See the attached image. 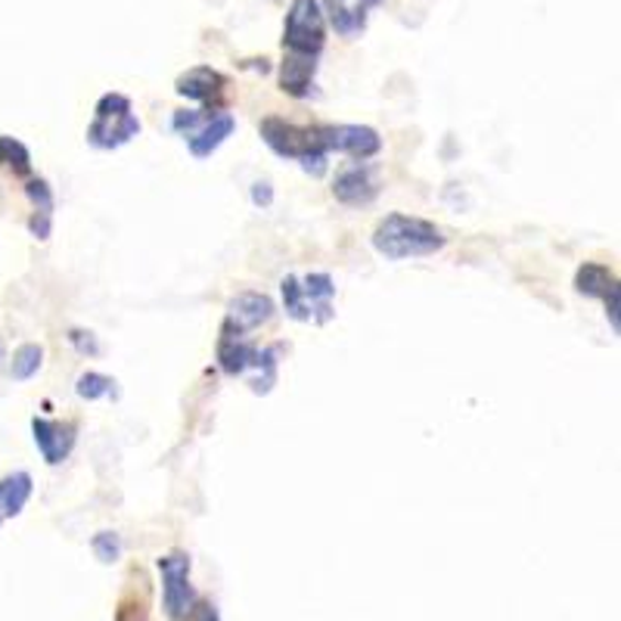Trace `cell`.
Here are the masks:
<instances>
[{
	"instance_id": "obj_1",
	"label": "cell",
	"mask_w": 621,
	"mask_h": 621,
	"mask_svg": "<svg viewBox=\"0 0 621 621\" xmlns=\"http://www.w3.org/2000/svg\"><path fill=\"white\" fill-rule=\"evenodd\" d=\"M445 246L448 237L442 233V227L414 215H385L373 230V249L389 261L429 259Z\"/></svg>"
},
{
	"instance_id": "obj_2",
	"label": "cell",
	"mask_w": 621,
	"mask_h": 621,
	"mask_svg": "<svg viewBox=\"0 0 621 621\" xmlns=\"http://www.w3.org/2000/svg\"><path fill=\"white\" fill-rule=\"evenodd\" d=\"M261 140L283 159H295L305 172L314 177L327 172V143H324V128L320 124H293L286 119H271L261 121Z\"/></svg>"
},
{
	"instance_id": "obj_3",
	"label": "cell",
	"mask_w": 621,
	"mask_h": 621,
	"mask_svg": "<svg viewBox=\"0 0 621 621\" xmlns=\"http://www.w3.org/2000/svg\"><path fill=\"white\" fill-rule=\"evenodd\" d=\"M283 293V308L298 324H327L333 320V276L329 274H308V276H286L280 283Z\"/></svg>"
},
{
	"instance_id": "obj_4",
	"label": "cell",
	"mask_w": 621,
	"mask_h": 621,
	"mask_svg": "<svg viewBox=\"0 0 621 621\" xmlns=\"http://www.w3.org/2000/svg\"><path fill=\"white\" fill-rule=\"evenodd\" d=\"M140 134V119L131 112L124 94H103L94 109V124L87 128V143L97 150H119Z\"/></svg>"
},
{
	"instance_id": "obj_5",
	"label": "cell",
	"mask_w": 621,
	"mask_h": 621,
	"mask_svg": "<svg viewBox=\"0 0 621 621\" xmlns=\"http://www.w3.org/2000/svg\"><path fill=\"white\" fill-rule=\"evenodd\" d=\"M327 44V22L317 0H293L283 29V47L286 53L317 56Z\"/></svg>"
},
{
	"instance_id": "obj_6",
	"label": "cell",
	"mask_w": 621,
	"mask_h": 621,
	"mask_svg": "<svg viewBox=\"0 0 621 621\" xmlns=\"http://www.w3.org/2000/svg\"><path fill=\"white\" fill-rule=\"evenodd\" d=\"M159 575H162V600L172 621L190 619L196 593L190 585V556L184 551H172L159 556Z\"/></svg>"
},
{
	"instance_id": "obj_7",
	"label": "cell",
	"mask_w": 621,
	"mask_h": 621,
	"mask_svg": "<svg viewBox=\"0 0 621 621\" xmlns=\"http://www.w3.org/2000/svg\"><path fill=\"white\" fill-rule=\"evenodd\" d=\"M324 128V143H327V153H342L367 162L382 150L380 134L367 124H320Z\"/></svg>"
},
{
	"instance_id": "obj_8",
	"label": "cell",
	"mask_w": 621,
	"mask_h": 621,
	"mask_svg": "<svg viewBox=\"0 0 621 621\" xmlns=\"http://www.w3.org/2000/svg\"><path fill=\"white\" fill-rule=\"evenodd\" d=\"M274 317V302L264 293H242L230 302L227 308V320L225 327L227 333H237V336H246L249 329H259L261 324H268Z\"/></svg>"
},
{
	"instance_id": "obj_9",
	"label": "cell",
	"mask_w": 621,
	"mask_h": 621,
	"mask_svg": "<svg viewBox=\"0 0 621 621\" xmlns=\"http://www.w3.org/2000/svg\"><path fill=\"white\" fill-rule=\"evenodd\" d=\"M32 432H35V445L44 457V464L59 466L75 448V423H56V420H44L35 416L32 420Z\"/></svg>"
},
{
	"instance_id": "obj_10",
	"label": "cell",
	"mask_w": 621,
	"mask_h": 621,
	"mask_svg": "<svg viewBox=\"0 0 621 621\" xmlns=\"http://www.w3.org/2000/svg\"><path fill=\"white\" fill-rule=\"evenodd\" d=\"M333 196L342 206H370L380 196V181L370 165H351L346 172L336 174L333 181Z\"/></svg>"
},
{
	"instance_id": "obj_11",
	"label": "cell",
	"mask_w": 621,
	"mask_h": 621,
	"mask_svg": "<svg viewBox=\"0 0 621 621\" xmlns=\"http://www.w3.org/2000/svg\"><path fill=\"white\" fill-rule=\"evenodd\" d=\"M177 94L187 97V100H196V103H221L225 97L227 78L221 72H215L211 66H196V69L184 72L177 78Z\"/></svg>"
},
{
	"instance_id": "obj_12",
	"label": "cell",
	"mask_w": 621,
	"mask_h": 621,
	"mask_svg": "<svg viewBox=\"0 0 621 621\" xmlns=\"http://www.w3.org/2000/svg\"><path fill=\"white\" fill-rule=\"evenodd\" d=\"M259 346L246 342V336H237V333L221 329V339H218V363H221L225 373H230V377H249L252 367L259 363Z\"/></svg>"
},
{
	"instance_id": "obj_13",
	"label": "cell",
	"mask_w": 621,
	"mask_h": 621,
	"mask_svg": "<svg viewBox=\"0 0 621 621\" xmlns=\"http://www.w3.org/2000/svg\"><path fill=\"white\" fill-rule=\"evenodd\" d=\"M233 128H237V121H233V116H227V112L208 116V119L193 131L190 138H187V146H190V153L196 155V159H208V155L215 153V150L233 134Z\"/></svg>"
},
{
	"instance_id": "obj_14",
	"label": "cell",
	"mask_w": 621,
	"mask_h": 621,
	"mask_svg": "<svg viewBox=\"0 0 621 621\" xmlns=\"http://www.w3.org/2000/svg\"><path fill=\"white\" fill-rule=\"evenodd\" d=\"M380 0H327V13L333 29L342 37H358L367 29V10Z\"/></svg>"
},
{
	"instance_id": "obj_15",
	"label": "cell",
	"mask_w": 621,
	"mask_h": 621,
	"mask_svg": "<svg viewBox=\"0 0 621 621\" xmlns=\"http://www.w3.org/2000/svg\"><path fill=\"white\" fill-rule=\"evenodd\" d=\"M314 72H317V56L286 53V59L280 63V87H283V94H290L295 100L308 97Z\"/></svg>"
},
{
	"instance_id": "obj_16",
	"label": "cell",
	"mask_w": 621,
	"mask_h": 621,
	"mask_svg": "<svg viewBox=\"0 0 621 621\" xmlns=\"http://www.w3.org/2000/svg\"><path fill=\"white\" fill-rule=\"evenodd\" d=\"M575 286H578V293L581 295H590V298H615L621 295L619 290V276L612 274L606 264H597V261H585L581 268H578V274H575Z\"/></svg>"
},
{
	"instance_id": "obj_17",
	"label": "cell",
	"mask_w": 621,
	"mask_h": 621,
	"mask_svg": "<svg viewBox=\"0 0 621 621\" xmlns=\"http://www.w3.org/2000/svg\"><path fill=\"white\" fill-rule=\"evenodd\" d=\"M25 193H29V199H32V206H35V211H32V221H29V230H32V237H37V240H51V230H53V190L47 181H32L29 187H25Z\"/></svg>"
},
{
	"instance_id": "obj_18",
	"label": "cell",
	"mask_w": 621,
	"mask_h": 621,
	"mask_svg": "<svg viewBox=\"0 0 621 621\" xmlns=\"http://www.w3.org/2000/svg\"><path fill=\"white\" fill-rule=\"evenodd\" d=\"M29 498H32V476L29 472H13V476L0 479V525L7 519L19 516Z\"/></svg>"
},
{
	"instance_id": "obj_19",
	"label": "cell",
	"mask_w": 621,
	"mask_h": 621,
	"mask_svg": "<svg viewBox=\"0 0 621 621\" xmlns=\"http://www.w3.org/2000/svg\"><path fill=\"white\" fill-rule=\"evenodd\" d=\"M280 346H271V348H261V358L259 363L252 367V392L255 395H268L271 389H274L276 382V358H280Z\"/></svg>"
},
{
	"instance_id": "obj_20",
	"label": "cell",
	"mask_w": 621,
	"mask_h": 621,
	"mask_svg": "<svg viewBox=\"0 0 621 621\" xmlns=\"http://www.w3.org/2000/svg\"><path fill=\"white\" fill-rule=\"evenodd\" d=\"M0 165H3L7 172L19 174V177L32 174V155L25 150V143H19L17 138L0 134Z\"/></svg>"
},
{
	"instance_id": "obj_21",
	"label": "cell",
	"mask_w": 621,
	"mask_h": 621,
	"mask_svg": "<svg viewBox=\"0 0 621 621\" xmlns=\"http://www.w3.org/2000/svg\"><path fill=\"white\" fill-rule=\"evenodd\" d=\"M41 361H44V348L41 346H22L13 355V367H10V373H13V380H32L37 370H41Z\"/></svg>"
},
{
	"instance_id": "obj_22",
	"label": "cell",
	"mask_w": 621,
	"mask_h": 621,
	"mask_svg": "<svg viewBox=\"0 0 621 621\" xmlns=\"http://www.w3.org/2000/svg\"><path fill=\"white\" fill-rule=\"evenodd\" d=\"M75 392L78 397H85V401H97V397H109L116 395V380H109L103 373H85V377H78V385H75Z\"/></svg>"
},
{
	"instance_id": "obj_23",
	"label": "cell",
	"mask_w": 621,
	"mask_h": 621,
	"mask_svg": "<svg viewBox=\"0 0 621 621\" xmlns=\"http://www.w3.org/2000/svg\"><path fill=\"white\" fill-rule=\"evenodd\" d=\"M90 547L97 553V559L106 563V566H112V563L121 559V537L116 532H97L94 541H90Z\"/></svg>"
},
{
	"instance_id": "obj_24",
	"label": "cell",
	"mask_w": 621,
	"mask_h": 621,
	"mask_svg": "<svg viewBox=\"0 0 621 621\" xmlns=\"http://www.w3.org/2000/svg\"><path fill=\"white\" fill-rule=\"evenodd\" d=\"M208 116H203V112H174V119H172V124H174V131H181V134H187L190 138L193 131L206 121Z\"/></svg>"
},
{
	"instance_id": "obj_25",
	"label": "cell",
	"mask_w": 621,
	"mask_h": 621,
	"mask_svg": "<svg viewBox=\"0 0 621 621\" xmlns=\"http://www.w3.org/2000/svg\"><path fill=\"white\" fill-rule=\"evenodd\" d=\"M69 342L78 348L81 355H90V358H94V355H100V346H97L94 333H85V329H72Z\"/></svg>"
},
{
	"instance_id": "obj_26",
	"label": "cell",
	"mask_w": 621,
	"mask_h": 621,
	"mask_svg": "<svg viewBox=\"0 0 621 621\" xmlns=\"http://www.w3.org/2000/svg\"><path fill=\"white\" fill-rule=\"evenodd\" d=\"M252 203H255V206H264V208L274 203V190H271V184H268V181L252 187Z\"/></svg>"
},
{
	"instance_id": "obj_27",
	"label": "cell",
	"mask_w": 621,
	"mask_h": 621,
	"mask_svg": "<svg viewBox=\"0 0 621 621\" xmlns=\"http://www.w3.org/2000/svg\"><path fill=\"white\" fill-rule=\"evenodd\" d=\"M0 358H3V346H0Z\"/></svg>"
}]
</instances>
